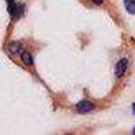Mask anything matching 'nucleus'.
I'll return each instance as SVG.
<instances>
[{
	"label": "nucleus",
	"instance_id": "obj_9",
	"mask_svg": "<svg viewBox=\"0 0 135 135\" xmlns=\"http://www.w3.org/2000/svg\"><path fill=\"white\" fill-rule=\"evenodd\" d=\"M132 132H134V134H135V127H134V130H132Z\"/></svg>",
	"mask_w": 135,
	"mask_h": 135
},
{
	"label": "nucleus",
	"instance_id": "obj_4",
	"mask_svg": "<svg viewBox=\"0 0 135 135\" xmlns=\"http://www.w3.org/2000/svg\"><path fill=\"white\" fill-rule=\"evenodd\" d=\"M8 50L12 54H22L23 53V47H22L19 43H16V42H11L9 46H8Z\"/></svg>",
	"mask_w": 135,
	"mask_h": 135
},
{
	"label": "nucleus",
	"instance_id": "obj_3",
	"mask_svg": "<svg viewBox=\"0 0 135 135\" xmlns=\"http://www.w3.org/2000/svg\"><path fill=\"white\" fill-rule=\"evenodd\" d=\"M127 66H128V61L126 58H122L116 64V66H115V74H116V77H122L123 74H124L126 70H127Z\"/></svg>",
	"mask_w": 135,
	"mask_h": 135
},
{
	"label": "nucleus",
	"instance_id": "obj_7",
	"mask_svg": "<svg viewBox=\"0 0 135 135\" xmlns=\"http://www.w3.org/2000/svg\"><path fill=\"white\" fill-rule=\"evenodd\" d=\"M92 2H93L95 4H101V3H103V0H92Z\"/></svg>",
	"mask_w": 135,
	"mask_h": 135
},
{
	"label": "nucleus",
	"instance_id": "obj_1",
	"mask_svg": "<svg viewBox=\"0 0 135 135\" xmlns=\"http://www.w3.org/2000/svg\"><path fill=\"white\" fill-rule=\"evenodd\" d=\"M8 11H9V15L12 16L14 19H19L22 16V14H23V6L12 2V3H9Z\"/></svg>",
	"mask_w": 135,
	"mask_h": 135
},
{
	"label": "nucleus",
	"instance_id": "obj_6",
	"mask_svg": "<svg viewBox=\"0 0 135 135\" xmlns=\"http://www.w3.org/2000/svg\"><path fill=\"white\" fill-rule=\"evenodd\" d=\"M20 55H22V60H23V62H25L27 66H31V65H32V55H31L30 53L23 51Z\"/></svg>",
	"mask_w": 135,
	"mask_h": 135
},
{
	"label": "nucleus",
	"instance_id": "obj_5",
	"mask_svg": "<svg viewBox=\"0 0 135 135\" xmlns=\"http://www.w3.org/2000/svg\"><path fill=\"white\" fill-rule=\"evenodd\" d=\"M124 7L128 14H135V0H124Z\"/></svg>",
	"mask_w": 135,
	"mask_h": 135
},
{
	"label": "nucleus",
	"instance_id": "obj_8",
	"mask_svg": "<svg viewBox=\"0 0 135 135\" xmlns=\"http://www.w3.org/2000/svg\"><path fill=\"white\" fill-rule=\"evenodd\" d=\"M132 112H134V115H135V104L132 105Z\"/></svg>",
	"mask_w": 135,
	"mask_h": 135
},
{
	"label": "nucleus",
	"instance_id": "obj_2",
	"mask_svg": "<svg viewBox=\"0 0 135 135\" xmlns=\"http://www.w3.org/2000/svg\"><path fill=\"white\" fill-rule=\"evenodd\" d=\"M77 111L80 112V114H88V112H91L95 109V105L91 103V101H86V100H83L80 103L77 104Z\"/></svg>",
	"mask_w": 135,
	"mask_h": 135
}]
</instances>
